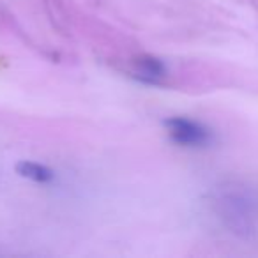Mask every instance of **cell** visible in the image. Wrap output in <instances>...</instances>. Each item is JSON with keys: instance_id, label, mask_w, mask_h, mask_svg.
Returning a JSON list of instances; mask_svg holds the SVG:
<instances>
[{"instance_id": "cell-1", "label": "cell", "mask_w": 258, "mask_h": 258, "mask_svg": "<svg viewBox=\"0 0 258 258\" xmlns=\"http://www.w3.org/2000/svg\"><path fill=\"white\" fill-rule=\"evenodd\" d=\"M221 218L235 232H251L258 218V200L242 191H232L219 198Z\"/></svg>"}, {"instance_id": "cell-2", "label": "cell", "mask_w": 258, "mask_h": 258, "mask_svg": "<svg viewBox=\"0 0 258 258\" xmlns=\"http://www.w3.org/2000/svg\"><path fill=\"white\" fill-rule=\"evenodd\" d=\"M165 127L170 138L184 147H205L212 142V133L200 122L184 117H173L165 120Z\"/></svg>"}, {"instance_id": "cell-3", "label": "cell", "mask_w": 258, "mask_h": 258, "mask_svg": "<svg viewBox=\"0 0 258 258\" xmlns=\"http://www.w3.org/2000/svg\"><path fill=\"white\" fill-rule=\"evenodd\" d=\"M135 76L145 83H161V80L166 76V68L159 58L151 57V55H144V57L137 58L135 62Z\"/></svg>"}, {"instance_id": "cell-4", "label": "cell", "mask_w": 258, "mask_h": 258, "mask_svg": "<svg viewBox=\"0 0 258 258\" xmlns=\"http://www.w3.org/2000/svg\"><path fill=\"white\" fill-rule=\"evenodd\" d=\"M16 172H18V175L25 177V179H30L34 180V182H50V180H53L55 173L51 172L48 166L44 165H39V163H32V161H22L16 165Z\"/></svg>"}]
</instances>
